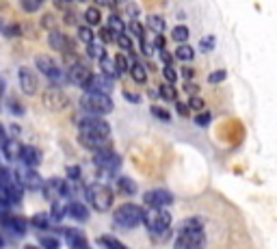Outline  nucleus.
I'll return each instance as SVG.
<instances>
[{
	"label": "nucleus",
	"instance_id": "1",
	"mask_svg": "<svg viewBox=\"0 0 277 249\" xmlns=\"http://www.w3.org/2000/svg\"><path fill=\"white\" fill-rule=\"evenodd\" d=\"M204 245V221L202 217H191L182 223L175 236L173 249H202Z\"/></svg>",
	"mask_w": 277,
	"mask_h": 249
},
{
	"label": "nucleus",
	"instance_id": "2",
	"mask_svg": "<svg viewBox=\"0 0 277 249\" xmlns=\"http://www.w3.org/2000/svg\"><path fill=\"white\" fill-rule=\"evenodd\" d=\"M143 223H145V228L150 230L152 239L163 241L165 236L169 234V228H171V215L163 208H152L150 212H145Z\"/></svg>",
	"mask_w": 277,
	"mask_h": 249
},
{
	"label": "nucleus",
	"instance_id": "3",
	"mask_svg": "<svg viewBox=\"0 0 277 249\" xmlns=\"http://www.w3.org/2000/svg\"><path fill=\"white\" fill-rule=\"evenodd\" d=\"M143 217H145V210L137 204H123L115 210V223L121 225V228H137V225L143 223Z\"/></svg>",
	"mask_w": 277,
	"mask_h": 249
},
{
	"label": "nucleus",
	"instance_id": "4",
	"mask_svg": "<svg viewBox=\"0 0 277 249\" xmlns=\"http://www.w3.org/2000/svg\"><path fill=\"white\" fill-rule=\"evenodd\" d=\"M80 106L91 115H106V113L113 111V100L102 93H85L80 98Z\"/></svg>",
	"mask_w": 277,
	"mask_h": 249
},
{
	"label": "nucleus",
	"instance_id": "5",
	"mask_svg": "<svg viewBox=\"0 0 277 249\" xmlns=\"http://www.w3.org/2000/svg\"><path fill=\"white\" fill-rule=\"evenodd\" d=\"M78 128H80V134H87V137H100V139L111 137L109 122H104L102 117H96V115H89L85 120H80Z\"/></svg>",
	"mask_w": 277,
	"mask_h": 249
},
{
	"label": "nucleus",
	"instance_id": "6",
	"mask_svg": "<svg viewBox=\"0 0 277 249\" xmlns=\"http://www.w3.org/2000/svg\"><path fill=\"white\" fill-rule=\"evenodd\" d=\"M87 195H89V201L91 206L100 212L109 210L111 206H113V191H111L109 187L100 185V187H91L89 191H87Z\"/></svg>",
	"mask_w": 277,
	"mask_h": 249
},
{
	"label": "nucleus",
	"instance_id": "7",
	"mask_svg": "<svg viewBox=\"0 0 277 249\" xmlns=\"http://www.w3.org/2000/svg\"><path fill=\"white\" fill-rule=\"evenodd\" d=\"M93 163H96V167L100 171H106V174H113V171L119 169L121 165V158L117 156V154L111 150V147H102V150L96 152V156H93Z\"/></svg>",
	"mask_w": 277,
	"mask_h": 249
},
{
	"label": "nucleus",
	"instance_id": "8",
	"mask_svg": "<svg viewBox=\"0 0 277 249\" xmlns=\"http://www.w3.org/2000/svg\"><path fill=\"white\" fill-rule=\"evenodd\" d=\"M143 201L150 208H165V206L173 204V195L165 191V188H152V191H147L143 195Z\"/></svg>",
	"mask_w": 277,
	"mask_h": 249
},
{
	"label": "nucleus",
	"instance_id": "9",
	"mask_svg": "<svg viewBox=\"0 0 277 249\" xmlns=\"http://www.w3.org/2000/svg\"><path fill=\"white\" fill-rule=\"evenodd\" d=\"M85 89H87V93H102V96H109V93L113 91V78H109V76H104V74L91 76V78L85 82Z\"/></svg>",
	"mask_w": 277,
	"mask_h": 249
},
{
	"label": "nucleus",
	"instance_id": "10",
	"mask_svg": "<svg viewBox=\"0 0 277 249\" xmlns=\"http://www.w3.org/2000/svg\"><path fill=\"white\" fill-rule=\"evenodd\" d=\"M13 182H15V185H20L22 188H24V187L26 188H41V187H44V180H41V176L35 169H31V167L17 171Z\"/></svg>",
	"mask_w": 277,
	"mask_h": 249
},
{
	"label": "nucleus",
	"instance_id": "11",
	"mask_svg": "<svg viewBox=\"0 0 277 249\" xmlns=\"http://www.w3.org/2000/svg\"><path fill=\"white\" fill-rule=\"evenodd\" d=\"M37 67H39V72H44L46 76H48L52 85H61V82L65 80L63 74H61V69L56 67V63L48 57H37Z\"/></svg>",
	"mask_w": 277,
	"mask_h": 249
},
{
	"label": "nucleus",
	"instance_id": "12",
	"mask_svg": "<svg viewBox=\"0 0 277 249\" xmlns=\"http://www.w3.org/2000/svg\"><path fill=\"white\" fill-rule=\"evenodd\" d=\"M67 78H69V82H72V85L85 87V82L91 78L89 65H85V63H74L72 67H69V72H67Z\"/></svg>",
	"mask_w": 277,
	"mask_h": 249
},
{
	"label": "nucleus",
	"instance_id": "13",
	"mask_svg": "<svg viewBox=\"0 0 277 249\" xmlns=\"http://www.w3.org/2000/svg\"><path fill=\"white\" fill-rule=\"evenodd\" d=\"M44 193H46V197L52 199V201H56L61 195H67L69 191V187L65 185L63 180H58V178H55V180H48V182H44Z\"/></svg>",
	"mask_w": 277,
	"mask_h": 249
},
{
	"label": "nucleus",
	"instance_id": "14",
	"mask_svg": "<svg viewBox=\"0 0 277 249\" xmlns=\"http://www.w3.org/2000/svg\"><path fill=\"white\" fill-rule=\"evenodd\" d=\"M20 87L24 93H28V96H33V93L37 91V76H35L33 69L20 67Z\"/></svg>",
	"mask_w": 277,
	"mask_h": 249
},
{
	"label": "nucleus",
	"instance_id": "15",
	"mask_svg": "<svg viewBox=\"0 0 277 249\" xmlns=\"http://www.w3.org/2000/svg\"><path fill=\"white\" fill-rule=\"evenodd\" d=\"M44 102H46V106H48V109H52V111H61V109H65L67 98L63 96L58 89H50V91H46Z\"/></svg>",
	"mask_w": 277,
	"mask_h": 249
},
{
	"label": "nucleus",
	"instance_id": "16",
	"mask_svg": "<svg viewBox=\"0 0 277 249\" xmlns=\"http://www.w3.org/2000/svg\"><path fill=\"white\" fill-rule=\"evenodd\" d=\"M17 158H20L26 167L35 169L41 163V152L37 150V147H33V145H26V147H22V150H20V156H17Z\"/></svg>",
	"mask_w": 277,
	"mask_h": 249
},
{
	"label": "nucleus",
	"instance_id": "17",
	"mask_svg": "<svg viewBox=\"0 0 277 249\" xmlns=\"http://www.w3.org/2000/svg\"><path fill=\"white\" fill-rule=\"evenodd\" d=\"M65 212L72 219H76V221H87V219H89V210H87V206L82 204V201H69Z\"/></svg>",
	"mask_w": 277,
	"mask_h": 249
},
{
	"label": "nucleus",
	"instance_id": "18",
	"mask_svg": "<svg viewBox=\"0 0 277 249\" xmlns=\"http://www.w3.org/2000/svg\"><path fill=\"white\" fill-rule=\"evenodd\" d=\"M48 44L52 46V50H67V48H72V41H69L63 33H58V31H52L48 35Z\"/></svg>",
	"mask_w": 277,
	"mask_h": 249
},
{
	"label": "nucleus",
	"instance_id": "19",
	"mask_svg": "<svg viewBox=\"0 0 277 249\" xmlns=\"http://www.w3.org/2000/svg\"><path fill=\"white\" fill-rule=\"evenodd\" d=\"M4 228L11 230L13 234H24L26 232V221L20 217H4Z\"/></svg>",
	"mask_w": 277,
	"mask_h": 249
},
{
	"label": "nucleus",
	"instance_id": "20",
	"mask_svg": "<svg viewBox=\"0 0 277 249\" xmlns=\"http://www.w3.org/2000/svg\"><path fill=\"white\" fill-rule=\"evenodd\" d=\"M80 145L89 147V150H102L109 143V139H100V137H87V134H78Z\"/></svg>",
	"mask_w": 277,
	"mask_h": 249
},
{
	"label": "nucleus",
	"instance_id": "21",
	"mask_svg": "<svg viewBox=\"0 0 277 249\" xmlns=\"http://www.w3.org/2000/svg\"><path fill=\"white\" fill-rule=\"evenodd\" d=\"M65 236H67L69 247H74V249H85L87 247V241H85V236H82L80 230H67Z\"/></svg>",
	"mask_w": 277,
	"mask_h": 249
},
{
	"label": "nucleus",
	"instance_id": "22",
	"mask_svg": "<svg viewBox=\"0 0 277 249\" xmlns=\"http://www.w3.org/2000/svg\"><path fill=\"white\" fill-rule=\"evenodd\" d=\"M2 154H4V158H9V161H13V158H17L20 156V150L22 147L17 145V141H4L2 145Z\"/></svg>",
	"mask_w": 277,
	"mask_h": 249
},
{
	"label": "nucleus",
	"instance_id": "23",
	"mask_svg": "<svg viewBox=\"0 0 277 249\" xmlns=\"http://www.w3.org/2000/svg\"><path fill=\"white\" fill-rule=\"evenodd\" d=\"M128 72L132 74V80H134V82H139V85H143V82H147V72H145V67H143L141 63H132Z\"/></svg>",
	"mask_w": 277,
	"mask_h": 249
},
{
	"label": "nucleus",
	"instance_id": "24",
	"mask_svg": "<svg viewBox=\"0 0 277 249\" xmlns=\"http://www.w3.org/2000/svg\"><path fill=\"white\" fill-rule=\"evenodd\" d=\"M98 245L104 247V249H128L121 241L113 239V236H100V239H98Z\"/></svg>",
	"mask_w": 277,
	"mask_h": 249
},
{
	"label": "nucleus",
	"instance_id": "25",
	"mask_svg": "<svg viewBox=\"0 0 277 249\" xmlns=\"http://www.w3.org/2000/svg\"><path fill=\"white\" fill-rule=\"evenodd\" d=\"M100 67H102L104 76H109V78H113V76H117V69H115V61L109 57H100Z\"/></svg>",
	"mask_w": 277,
	"mask_h": 249
},
{
	"label": "nucleus",
	"instance_id": "26",
	"mask_svg": "<svg viewBox=\"0 0 277 249\" xmlns=\"http://www.w3.org/2000/svg\"><path fill=\"white\" fill-rule=\"evenodd\" d=\"M147 26H150L152 33L161 35L165 31V20H163L161 15H150V17H147Z\"/></svg>",
	"mask_w": 277,
	"mask_h": 249
},
{
	"label": "nucleus",
	"instance_id": "27",
	"mask_svg": "<svg viewBox=\"0 0 277 249\" xmlns=\"http://www.w3.org/2000/svg\"><path fill=\"white\" fill-rule=\"evenodd\" d=\"M117 188H119L121 193H126V195L137 193V187H134V182L130 180V178H119V180H117Z\"/></svg>",
	"mask_w": 277,
	"mask_h": 249
},
{
	"label": "nucleus",
	"instance_id": "28",
	"mask_svg": "<svg viewBox=\"0 0 277 249\" xmlns=\"http://www.w3.org/2000/svg\"><path fill=\"white\" fill-rule=\"evenodd\" d=\"M109 31L117 33V35H123V31H126V24H123L121 17H117V15L111 17V20H109Z\"/></svg>",
	"mask_w": 277,
	"mask_h": 249
},
{
	"label": "nucleus",
	"instance_id": "29",
	"mask_svg": "<svg viewBox=\"0 0 277 249\" xmlns=\"http://www.w3.org/2000/svg\"><path fill=\"white\" fill-rule=\"evenodd\" d=\"M115 69H117V74H123V72H128L130 69V59L128 57H123V55H117L115 59Z\"/></svg>",
	"mask_w": 277,
	"mask_h": 249
},
{
	"label": "nucleus",
	"instance_id": "30",
	"mask_svg": "<svg viewBox=\"0 0 277 249\" xmlns=\"http://www.w3.org/2000/svg\"><path fill=\"white\" fill-rule=\"evenodd\" d=\"M156 93H158V96H163V100H169V102H175V98H178V93H175L173 85H163Z\"/></svg>",
	"mask_w": 277,
	"mask_h": 249
},
{
	"label": "nucleus",
	"instance_id": "31",
	"mask_svg": "<svg viewBox=\"0 0 277 249\" xmlns=\"http://www.w3.org/2000/svg\"><path fill=\"white\" fill-rule=\"evenodd\" d=\"M175 57H178L180 61H191V59L195 57V52H193L191 46H180V48L175 50Z\"/></svg>",
	"mask_w": 277,
	"mask_h": 249
},
{
	"label": "nucleus",
	"instance_id": "32",
	"mask_svg": "<svg viewBox=\"0 0 277 249\" xmlns=\"http://www.w3.org/2000/svg\"><path fill=\"white\" fill-rule=\"evenodd\" d=\"M171 37L173 41H180V44H184V41L188 39V28L186 26H175L171 31Z\"/></svg>",
	"mask_w": 277,
	"mask_h": 249
},
{
	"label": "nucleus",
	"instance_id": "33",
	"mask_svg": "<svg viewBox=\"0 0 277 249\" xmlns=\"http://www.w3.org/2000/svg\"><path fill=\"white\" fill-rule=\"evenodd\" d=\"M39 243H41V247L44 249H58L61 247V243H58L56 236H41Z\"/></svg>",
	"mask_w": 277,
	"mask_h": 249
},
{
	"label": "nucleus",
	"instance_id": "34",
	"mask_svg": "<svg viewBox=\"0 0 277 249\" xmlns=\"http://www.w3.org/2000/svg\"><path fill=\"white\" fill-rule=\"evenodd\" d=\"M100 9H96V7H89L85 11V20H87V24H98L100 22Z\"/></svg>",
	"mask_w": 277,
	"mask_h": 249
},
{
	"label": "nucleus",
	"instance_id": "35",
	"mask_svg": "<svg viewBox=\"0 0 277 249\" xmlns=\"http://www.w3.org/2000/svg\"><path fill=\"white\" fill-rule=\"evenodd\" d=\"M33 225H37V228H48V225H50V217L46 215V212H39V215L33 217Z\"/></svg>",
	"mask_w": 277,
	"mask_h": 249
},
{
	"label": "nucleus",
	"instance_id": "36",
	"mask_svg": "<svg viewBox=\"0 0 277 249\" xmlns=\"http://www.w3.org/2000/svg\"><path fill=\"white\" fill-rule=\"evenodd\" d=\"M78 37L85 41L87 46L93 44V31H91V28H87V26H80V28H78Z\"/></svg>",
	"mask_w": 277,
	"mask_h": 249
},
{
	"label": "nucleus",
	"instance_id": "37",
	"mask_svg": "<svg viewBox=\"0 0 277 249\" xmlns=\"http://www.w3.org/2000/svg\"><path fill=\"white\" fill-rule=\"evenodd\" d=\"M117 44H119V48L126 50V52L132 50V41H130V37H128V35H117Z\"/></svg>",
	"mask_w": 277,
	"mask_h": 249
},
{
	"label": "nucleus",
	"instance_id": "38",
	"mask_svg": "<svg viewBox=\"0 0 277 249\" xmlns=\"http://www.w3.org/2000/svg\"><path fill=\"white\" fill-rule=\"evenodd\" d=\"M163 74H165V80H167V85H173V82L178 80V72H175V69L171 67V65H167Z\"/></svg>",
	"mask_w": 277,
	"mask_h": 249
},
{
	"label": "nucleus",
	"instance_id": "39",
	"mask_svg": "<svg viewBox=\"0 0 277 249\" xmlns=\"http://www.w3.org/2000/svg\"><path fill=\"white\" fill-rule=\"evenodd\" d=\"M39 7H41V0H22V9L28 11V13L37 11Z\"/></svg>",
	"mask_w": 277,
	"mask_h": 249
},
{
	"label": "nucleus",
	"instance_id": "40",
	"mask_svg": "<svg viewBox=\"0 0 277 249\" xmlns=\"http://www.w3.org/2000/svg\"><path fill=\"white\" fill-rule=\"evenodd\" d=\"M188 109L202 111V109H204V100L199 98V96H191V98H188Z\"/></svg>",
	"mask_w": 277,
	"mask_h": 249
},
{
	"label": "nucleus",
	"instance_id": "41",
	"mask_svg": "<svg viewBox=\"0 0 277 249\" xmlns=\"http://www.w3.org/2000/svg\"><path fill=\"white\" fill-rule=\"evenodd\" d=\"M210 122H212V115H210V113H199V115L195 117V124H197V126H208Z\"/></svg>",
	"mask_w": 277,
	"mask_h": 249
},
{
	"label": "nucleus",
	"instance_id": "42",
	"mask_svg": "<svg viewBox=\"0 0 277 249\" xmlns=\"http://www.w3.org/2000/svg\"><path fill=\"white\" fill-rule=\"evenodd\" d=\"M152 115L158 117V120H163V122H169V113L165 109H158V106H152Z\"/></svg>",
	"mask_w": 277,
	"mask_h": 249
},
{
	"label": "nucleus",
	"instance_id": "43",
	"mask_svg": "<svg viewBox=\"0 0 277 249\" xmlns=\"http://www.w3.org/2000/svg\"><path fill=\"white\" fill-rule=\"evenodd\" d=\"M208 80L215 82V85H217V82H221V80H225V69H217V72H212L208 76Z\"/></svg>",
	"mask_w": 277,
	"mask_h": 249
},
{
	"label": "nucleus",
	"instance_id": "44",
	"mask_svg": "<svg viewBox=\"0 0 277 249\" xmlns=\"http://www.w3.org/2000/svg\"><path fill=\"white\" fill-rule=\"evenodd\" d=\"M130 31H132V35H137V37H143V26H141L139 20L130 22Z\"/></svg>",
	"mask_w": 277,
	"mask_h": 249
},
{
	"label": "nucleus",
	"instance_id": "45",
	"mask_svg": "<svg viewBox=\"0 0 277 249\" xmlns=\"http://www.w3.org/2000/svg\"><path fill=\"white\" fill-rule=\"evenodd\" d=\"M199 46H202V50H204V52H210L212 48H215V37L202 39V44H199Z\"/></svg>",
	"mask_w": 277,
	"mask_h": 249
},
{
	"label": "nucleus",
	"instance_id": "46",
	"mask_svg": "<svg viewBox=\"0 0 277 249\" xmlns=\"http://www.w3.org/2000/svg\"><path fill=\"white\" fill-rule=\"evenodd\" d=\"M175 109H178V113H180L182 117H191V111H188V106H186V104L175 102Z\"/></svg>",
	"mask_w": 277,
	"mask_h": 249
},
{
	"label": "nucleus",
	"instance_id": "47",
	"mask_svg": "<svg viewBox=\"0 0 277 249\" xmlns=\"http://www.w3.org/2000/svg\"><path fill=\"white\" fill-rule=\"evenodd\" d=\"M78 176H80V169H78V167H67V178H72V180H76Z\"/></svg>",
	"mask_w": 277,
	"mask_h": 249
},
{
	"label": "nucleus",
	"instance_id": "48",
	"mask_svg": "<svg viewBox=\"0 0 277 249\" xmlns=\"http://www.w3.org/2000/svg\"><path fill=\"white\" fill-rule=\"evenodd\" d=\"M100 37H102L104 41H111V39H113V33H111L109 28H102V31H100Z\"/></svg>",
	"mask_w": 277,
	"mask_h": 249
},
{
	"label": "nucleus",
	"instance_id": "49",
	"mask_svg": "<svg viewBox=\"0 0 277 249\" xmlns=\"http://www.w3.org/2000/svg\"><path fill=\"white\" fill-rule=\"evenodd\" d=\"M7 210H9V201L2 197V199H0V215H4Z\"/></svg>",
	"mask_w": 277,
	"mask_h": 249
},
{
	"label": "nucleus",
	"instance_id": "50",
	"mask_svg": "<svg viewBox=\"0 0 277 249\" xmlns=\"http://www.w3.org/2000/svg\"><path fill=\"white\" fill-rule=\"evenodd\" d=\"M184 89H186V93H197V85H195V82H186Z\"/></svg>",
	"mask_w": 277,
	"mask_h": 249
},
{
	"label": "nucleus",
	"instance_id": "51",
	"mask_svg": "<svg viewBox=\"0 0 277 249\" xmlns=\"http://www.w3.org/2000/svg\"><path fill=\"white\" fill-rule=\"evenodd\" d=\"M154 46H156L158 50H163V48H165V46H163V37H161V35H156V39H154Z\"/></svg>",
	"mask_w": 277,
	"mask_h": 249
},
{
	"label": "nucleus",
	"instance_id": "52",
	"mask_svg": "<svg viewBox=\"0 0 277 249\" xmlns=\"http://www.w3.org/2000/svg\"><path fill=\"white\" fill-rule=\"evenodd\" d=\"M161 59H163L165 63H171V55H167L165 50H161Z\"/></svg>",
	"mask_w": 277,
	"mask_h": 249
},
{
	"label": "nucleus",
	"instance_id": "53",
	"mask_svg": "<svg viewBox=\"0 0 277 249\" xmlns=\"http://www.w3.org/2000/svg\"><path fill=\"white\" fill-rule=\"evenodd\" d=\"M182 74H184V78H188V80H191V78H193V74H195V72H193L191 67H184V72H182Z\"/></svg>",
	"mask_w": 277,
	"mask_h": 249
},
{
	"label": "nucleus",
	"instance_id": "54",
	"mask_svg": "<svg viewBox=\"0 0 277 249\" xmlns=\"http://www.w3.org/2000/svg\"><path fill=\"white\" fill-rule=\"evenodd\" d=\"M143 52H145V55H152V44L143 41Z\"/></svg>",
	"mask_w": 277,
	"mask_h": 249
},
{
	"label": "nucleus",
	"instance_id": "55",
	"mask_svg": "<svg viewBox=\"0 0 277 249\" xmlns=\"http://www.w3.org/2000/svg\"><path fill=\"white\" fill-rule=\"evenodd\" d=\"M4 141H7V134H4V128H2V126H0V145H2V143H4Z\"/></svg>",
	"mask_w": 277,
	"mask_h": 249
},
{
	"label": "nucleus",
	"instance_id": "56",
	"mask_svg": "<svg viewBox=\"0 0 277 249\" xmlns=\"http://www.w3.org/2000/svg\"><path fill=\"white\" fill-rule=\"evenodd\" d=\"M126 98L130 100V102H141V98L139 96H132V93H126Z\"/></svg>",
	"mask_w": 277,
	"mask_h": 249
},
{
	"label": "nucleus",
	"instance_id": "57",
	"mask_svg": "<svg viewBox=\"0 0 277 249\" xmlns=\"http://www.w3.org/2000/svg\"><path fill=\"white\" fill-rule=\"evenodd\" d=\"M2 91H4V80H0V98H2Z\"/></svg>",
	"mask_w": 277,
	"mask_h": 249
},
{
	"label": "nucleus",
	"instance_id": "58",
	"mask_svg": "<svg viewBox=\"0 0 277 249\" xmlns=\"http://www.w3.org/2000/svg\"><path fill=\"white\" fill-rule=\"evenodd\" d=\"M96 2H98V4H104V2H109V0H96Z\"/></svg>",
	"mask_w": 277,
	"mask_h": 249
},
{
	"label": "nucleus",
	"instance_id": "59",
	"mask_svg": "<svg viewBox=\"0 0 277 249\" xmlns=\"http://www.w3.org/2000/svg\"><path fill=\"white\" fill-rule=\"evenodd\" d=\"M24 249H37V247H33V245H26Z\"/></svg>",
	"mask_w": 277,
	"mask_h": 249
},
{
	"label": "nucleus",
	"instance_id": "60",
	"mask_svg": "<svg viewBox=\"0 0 277 249\" xmlns=\"http://www.w3.org/2000/svg\"><path fill=\"white\" fill-rule=\"evenodd\" d=\"M0 247H2V239H0Z\"/></svg>",
	"mask_w": 277,
	"mask_h": 249
},
{
	"label": "nucleus",
	"instance_id": "61",
	"mask_svg": "<svg viewBox=\"0 0 277 249\" xmlns=\"http://www.w3.org/2000/svg\"><path fill=\"white\" fill-rule=\"evenodd\" d=\"M85 249H87V247H85Z\"/></svg>",
	"mask_w": 277,
	"mask_h": 249
}]
</instances>
